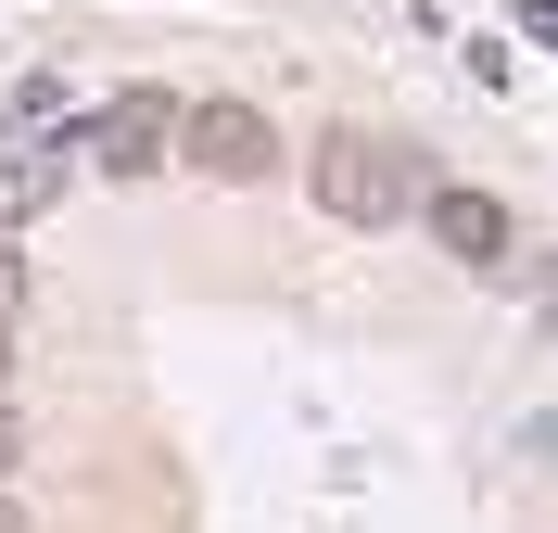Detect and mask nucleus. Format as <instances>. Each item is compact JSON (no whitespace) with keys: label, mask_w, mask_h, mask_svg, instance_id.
Here are the masks:
<instances>
[{"label":"nucleus","mask_w":558,"mask_h":533,"mask_svg":"<svg viewBox=\"0 0 558 533\" xmlns=\"http://www.w3.org/2000/svg\"><path fill=\"white\" fill-rule=\"evenodd\" d=\"M305 191H317V216H343V229H393V216H407L432 178H418V153H407V141L330 128V141H317V166H305Z\"/></svg>","instance_id":"obj_1"},{"label":"nucleus","mask_w":558,"mask_h":533,"mask_svg":"<svg viewBox=\"0 0 558 533\" xmlns=\"http://www.w3.org/2000/svg\"><path fill=\"white\" fill-rule=\"evenodd\" d=\"M178 153H191L204 178H229V191H254V178L279 166V141H267L254 102H178Z\"/></svg>","instance_id":"obj_2"},{"label":"nucleus","mask_w":558,"mask_h":533,"mask_svg":"<svg viewBox=\"0 0 558 533\" xmlns=\"http://www.w3.org/2000/svg\"><path fill=\"white\" fill-rule=\"evenodd\" d=\"M76 141H89V166H114V178H153V166L178 153V102H166V89H128V102H102L89 128H76Z\"/></svg>","instance_id":"obj_3"},{"label":"nucleus","mask_w":558,"mask_h":533,"mask_svg":"<svg viewBox=\"0 0 558 533\" xmlns=\"http://www.w3.org/2000/svg\"><path fill=\"white\" fill-rule=\"evenodd\" d=\"M418 216H432V242H445L457 267H508V242H521L495 191H418Z\"/></svg>","instance_id":"obj_4"},{"label":"nucleus","mask_w":558,"mask_h":533,"mask_svg":"<svg viewBox=\"0 0 558 533\" xmlns=\"http://www.w3.org/2000/svg\"><path fill=\"white\" fill-rule=\"evenodd\" d=\"M64 204V141H26V153H0V229H26V216Z\"/></svg>","instance_id":"obj_5"},{"label":"nucleus","mask_w":558,"mask_h":533,"mask_svg":"<svg viewBox=\"0 0 558 533\" xmlns=\"http://www.w3.org/2000/svg\"><path fill=\"white\" fill-rule=\"evenodd\" d=\"M0 318H26V254H13V229H0Z\"/></svg>","instance_id":"obj_6"},{"label":"nucleus","mask_w":558,"mask_h":533,"mask_svg":"<svg viewBox=\"0 0 558 533\" xmlns=\"http://www.w3.org/2000/svg\"><path fill=\"white\" fill-rule=\"evenodd\" d=\"M13 458H26V432H13V407H0V470H13Z\"/></svg>","instance_id":"obj_7"},{"label":"nucleus","mask_w":558,"mask_h":533,"mask_svg":"<svg viewBox=\"0 0 558 533\" xmlns=\"http://www.w3.org/2000/svg\"><path fill=\"white\" fill-rule=\"evenodd\" d=\"M533 292H546V330H558V267H546V280H533Z\"/></svg>","instance_id":"obj_8"},{"label":"nucleus","mask_w":558,"mask_h":533,"mask_svg":"<svg viewBox=\"0 0 558 533\" xmlns=\"http://www.w3.org/2000/svg\"><path fill=\"white\" fill-rule=\"evenodd\" d=\"M0 533H26V508H0Z\"/></svg>","instance_id":"obj_9"},{"label":"nucleus","mask_w":558,"mask_h":533,"mask_svg":"<svg viewBox=\"0 0 558 533\" xmlns=\"http://www.w3.org/2000/svg\"><path fill=\"white\" fill-rule=\"evenodd\" d=\"M0 368H13V318H0Z\"/></svg>","instance_id":"obj_10"}]
</instances>
